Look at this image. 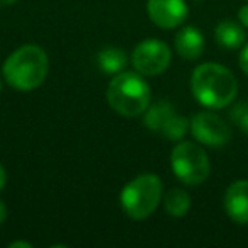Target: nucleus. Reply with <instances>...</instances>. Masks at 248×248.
<instances>
[{
    "label": "nucleus",
    "instance_id": "9",
    "mask_svg": "<svg viewBox=\"0 0 248 248\" xmlns=\"http://www.w3.org/2000/svg\"><path fill=\"white\" fill-rule=\"evenodd\" d=\"M224 211L238 224H248V180H236L224 192Z\"/></svg>",
    "mask_w": 248,
    "mask_h": 248
},
{
    "label": "nucleus",
    "instance_id": "1",
    "mask_svg": "<svg viewBox=\"0 0 248 248\" xmlns=\"http://www.w3.org/2000/svg\"><path fill=\"white\" fill-rule=\"evenodd\" d=\"M190 89L197 102L209 109H223L234 100L238 82L223 65L202 63L190 77Z\"/></svg>",
    "mask_w": 248,
    "mask_h": 248
},
{
    "label": "nucleus",
    "instance_id": "5",
    "mask_svg": "<svg viewBox=\"0 0 248 248\" xmlns=\"http://www.w3.org/2000/svg\"><path fill=\"white\" fill-rule=\"evenodd\" d=\"M170 165L177 179L187 186H199L211 172L206 152L192 141H182L172 150Z\"/></svg>",
    "mask_w": 248,
    "mask_h": 248
},
{
    "label": "nucleus",
    "instance_id": "23",
    "mask_svg": "<svg viewBox=\"0 0 248 248\" xmlns=\"http://www.w3.org/2000/svg\"><path fill=\"white\" fill-rule=\"evenodd\" d=\"M197 2H201V0H197Z\"/></svg>",
    "mask_w": 248,
    "mask_h": 248
},
{
    "label": "nucleus",
    "instance_id": "6",
    "mask_svg": "<svg viewBox=\"0 0 248 248\" xmlns=\"http://www.w3.org/2000/svg\"><path fill=\"white\" fill-rule=\"evenodd\" d=\"M172 53L163 41L158 39H145L135 48L131 55L133 66L138 73L155 77L163 73L170 65Z\"/></svg>",
    "mask_w": 248,
    "mask_h": 248
},
{
    "label": "nucleus",
    "instance_id": "20",
    "mask_svg": "<svg viewBox=\"0 0 248 248\" xmlns=\"http://www.w3.org/2000/svg\"><path fill=\"white\" fill-rule=\"evenodd\" d=\"M11 248H17V247H24V248H31L32 245L28 243V241H12L11 245H9Z\"/></svg>",
    "mask_w": 248,
    "mask_h": 248
},
{
    "label": "nucleus",
    "instance_id": "7",
    "mask_svg": "<svg viewBox=\"0 0 248 248\" xmlns=\"http://www.w3.org/2000/svg\"><path fill=\"white\" fill-rule=\"evenodd\" d=\"M190 131L199 143L207 146H223L230 141L231 129L223 117L214 112H199L190 121Z\"/></svg>",
    "mask_w": 248,
    "mask_h": 248
},
{
    "label": "nucleus",
    "instance_id": "21",
    "mask_svg": "<svg viewBox=\"0 0 248 248\" xmlns=\"http://www.w3.org/2000/svg\"><path fill=\"white\" fill-rule=\"evenodd\" d=\"M5 179H7V175H5L4 167H2V163H0V190L4 189V186H5Z\"/></svg>",
    "mask_w": 248,
    "mask_h": 248
},
{
    "label": "nucleus",
    "instance_id": "2",
    "mask_svg": "<svg viewBox=\"0 0 248 248\" xmlns=\"http://www.w3.org/2000/svg\"><path fill=\"white\" fill-rule=\"evenodd\" d=\"M49 62L46 53L36 45H26L16 49L4 63V77L16 90L29 92L45 82Z\"/></svg>",
    "mask_w": 248,
    "mask_h": 248
},
{
    "label": "nucleus",
    "instance_id": "3",
    "mask_svg": "<svg viewBox=\"0 0 248 248\" xmlns=\"http://www.w3.org/2000/svg\"><path fill=\"white\" fill-rule=\"evenodd\" d=\"M106 97L109 106L117 114L136 117L145 114V110L148 109L152 92L141 73L121 72L110 80Z\"/></svg>",
    "mask_w": 248,
    "mask_h": 248
},
{
    "label": "nucleus",
    "instance_id": "17",
    "mask_svg": "<svg viewBox=\"0 0 248 248\" xmlns=\"http://www.w3.org/2000/svg\"><path fill=\"white\" fill-rule=\"evenodd\" d=\"M240 66L245 73L248 75V45L241 49V55H240Z\"/></svg>",
    "mask_w": 248,
    "mask_h": 248
},
{
    "label": "nucleus",
    "instance_id": "13",
    "mask_svg": "<svg viewBox=\"0 0 248 248\" xmlns=\"http://www.w3.org/2000/svg\"><path fill=\"white\" fill-rule=\"evenodd\" d=\"M173 107L170 106L167 100L158 102L155 106H152L150 109L145 110V124L146 128L153 129V131H162L163 124L173 116Z\"/></svg>",
    "mask_w": 248,
    "mask_h": 248
},
{
    "label": "nucleus",
    "instance_id": "22",
    "mask_svg": "<svg viewBox=\"0 0 248 248\" xmlns=\"http://www.w3.org/2000/svg\"><path fill=\"white\" fill-rule=\"evenodd\" d=\"M0 90H2V83H0Z\"/></svg>",
    "mask_w": 248,
    "mask_h": 248
},
{
    "label": "nucleus",
    "instance_id": "19",
    "mask_svg": "<svg viewBox=\"0 0 248 248\" xmlns=\"http://www.w3.org/2000/svg\"><path fill=\"white\" fill-rule=\"evenodd\" d=\"M5 217H7V209H5V204L0 201V226L5 221Z\"/></svg>",
    "mask_w": 248,
    "mask_h": 248
},
{
    "label": "nucleus",
    "instance_id": "15",
    "mask_svg": "<svg viewBox=\"0 0 248 248\" xmlns=\"http://www.w3.org/2000/svg\"><path fill=\"white\" fill-rule=\"evenodd\" d=\"M189 128H190V123L186 119V117L173 114V116L170 117V119L167 121L165 124H163V128H162V131H160V133H162V135L165 136L167 140L179 141V140H182L184 136L187 135Z\"/></svg>",
    "mask_w": 248,
    "mask_h": 248
},
{
    "label": "nucleus",
    "instance_id": "4",
    "mask_svg": "<svg viewBox=\"0 0 248 248\" xmlns=\"http://www.w3.org/2000/svg\"><path fill=\"white\" fill-rule=\"evenodd\" d=\"M162 180L153 173H143L133 179L124 186L119 197L124 213L135 221L148 217L162 201Z\"/></svg>",
    "mask_w": 248,
    "mask_h": 248
},
{
    "label": "nucleus",
    "instance_id": "12",
    "mask_svg": "<svg viewBox=\"0 0 248 248\" xmlns=\"http://www.w3.org/2000/svg\"><path fill=\"white\" fill-rule=\"evenodd\" d=\"M97 65L107 75H117V73L124 72L128 65V56L123 49L106 48L97 55Z\"/></svg>",
    "mask_w": 248,
    "mask_h": 248
},
{
    "label": "nucleus",
    "instance_id": "14",
    "mask_svg": "<svg viewBox=\"0 0 248 248\" xmlns=\"http://www.w3.org/2000/svg\"><path fill=\"white\" fill-rule=\"evenodd\" d=\"M163 206H165V211L170 216L182 217V216H186L190 207V197L186 190L172 189L163 197Z\"/></svg>",
    "mask_w": 248,
    "mask_h": 248
},
{
    "label": "nucleus",
    "instance_id": "16",
    "mask_svg": "<svg viewBox=\"0 0 248 248\" xmlns=\"http://www.w3.org/2000/svg\"><path fill=\"white\" fill-rule=\"evenodd\" d=\"M231 119L238 124V128H240L245 135H248V104H245V102L236 104V106L233 107V110H231Z\"/></svg>",
    "mask_w": 248,
    "mask_h": 248
},
{
    "label": "nucleus",
    "instance_id": "18",
    "mask_svg": "<svg viewBox=\"0 0 248 248\" xmlns=\"http://www.w3.org/2000/svg\"><path fill=\"white\" fill-rule=\"evenodd\" d=\"M238 19H240V22L245 28H248V4L243 5V7L238 11Z\"/></svg>",
    "mask_w": 248,
    "mask_h": 248
},
{
    "label": "nucleus",
    "instance_id": "10",
    "mask_svg": "<svg viewBox=\"0 0 248 248\" xmlns=\"http://www.w3.org/2000/svg\"><path fill=\"white\" fill-rule=\"evenodd\" d=\"M175 49L184 60H197L204 51V36L194 26L182 28L175 34Z\"/></svg>",
    "mask_w": 248,
    "mask_h": 248
},
{
    "label": "nucleus",
    "instance_id": "8",
    "mask_svg": "<svg viewBox=\"0 0 248 248\" xmlns=\"http://www.w3.org/2000/svg\"><path fill=\"white\" fill-rule=\"evenodd\" d=\"M146 11L158 28L173 29L187 19L189 9L184 0H148Z\"/></svg>",
    "mask_w": 248,
    "mask_h": 248
},
{
    "label": "nucleus",
    "instance_id": "11",
    "mask_svg": "<svg viewBox=\"0 0 248 248\" xmlns=\"http://www.w3.org/2000/svg\"><path fill=\"white\" fill-rule=\"evenodd\" d=\"M214 38H216V43L221 48L236 49L245 43L247 34H245L243 28H241L240 24H236V22H233V21H223L216 26Z\"/></svg>",
    "mask_w": 248,
    "mask_h": 248
}]
</instances>
